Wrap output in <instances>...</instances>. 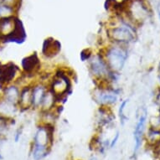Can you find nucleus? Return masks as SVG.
Wrapping results in <instances>:
<instances>
[{"instance_id":"1","label":"nucleus","mask_w":160,"mask_h":160,"mask_svg":"<svg viewBox=\"0 0 160 160\" xmlns=\"http://www.w3.org/2000/svg\"><path fill=\"white\" fill-rule=\"evenodd\" d=\"M105 59L108 66L113 73L119 74L128 59L127 45L110 43L103 46L99 51Z\"/></svg>"},{"instance_id":"2","label":"nucleus","mask_w":160,"mask_h":160,"mask_svg":"<svg viewBox=\"0 0 160 160\" xmlns=\"http://www.w3.org/2000/svg\"><path fill=\"white\" fill-rule=\"evenodd\" d=\"M72 76L73 74H70L68 70L66 71L61 68L58 69L52 75L48 88L55 96L59 105H62V101L67 99L69 95L71 94L72 89Z\"/></svg>"},{"instance_id":"3","label":"nucleus","mask_w":160,"mask_h":160,"mask_svg":"<svg viewBox=\"0 0 160 160\" xmlns=\"http://www.w3.org/2000/svg\"><path fill=\"white\" fill-rule=\"evenodd\" d=\"M106 34L108 42L128 45L133 41L136 34L133 27L122 21V24H114L107 27Z\"/></svg>"},{"instance_id":"4","label":"nucleus","mask_w":160,"mask_h":160,"mask_svg":"<svg viewBox=\"0 0 160 160\" xmlns=\"http://www.w3.org/2000/svg\"><path fill=\"white\" fill-rule=\"evenodd\" d=\"M22 74L21 68L13 62L0 64V90L8 85L16 83Z\"/></svg>"},{"instance_id":"5","label":"nucleus","mask_w":160,"mask_h":160,"mask_svg":"<svg viewBox=\"0 0 160 160\" xmlns=\"http://www.w3.org/2000/svg\"><path fill=\"white\" fill-rule=\"evenodd\" d=\"M54 131L53 124H40L34 134L33 145L51 149L54 142Z\"/></svg>"},{"instance_id":"6","label":"nucleus","mask_w":160,"mask_h":160,"mask_svg":"<svg viewBox=\"0 0 160 160\" xmlns=\"http://www.w3.org/2000/svg\"><path fill=\"white\" fill-rule=\"evenodd\" d=\"M119 93L114 87L98 88L96 87L93 92V99L99 106L112 107L118 101Z\"/></svg>"},{"instance_id":"7","label":"nucleus","mask_w":160,"mask_h":160,"mask_svg":"<svg viewBox=\"0 0 160 160\" xmlns=\"http://www.w3.org/2000/svg\"><path fill=\"white\" fill-rule=\"evenodd\" d=\"M20 21L16 16L0 18V43H9Z\"/></svg>"},{"instance_id":"8","label":"nucleus","mask_w":160,"mask_h":160,"mask_svg":"<svg viewBox=\"0 0 160 160\" xmlns=\"http://www.w3.org/2000/svg\"><path fill=\"white\" fill-rule=\"evenodd\" d=\"M42 64L40 61L39 55L36 52L32 53L23 58L21 61L22 72L26 76L34 78L37 75L41 72Z\"/></svg>"},{"instance_id":"9","label":"nucleus","mask_w":160,"mask_h":160,"mask_svg":"<svg viewBox=\"0 0 160 160\" xmlns=\"http://www.w3.org/2000/svg\"><path fill=\"white\" fill-rule=\"evenodd\" d=\"M61 51V42L53 37H49L44 40L41 48V54L44 57L52 59L57 56Z\"/></svg>"},{"instance_id":"10","label":"nucleus","mask_w":160,"mask_h":160,"mask_svg":"<svg viewBox=\"0 0 160 160\" xmlns=\"http://www.w3.org/2000/svg\"><path fill=\"white\" fill-rule=\"evenodd\" d=\"M48 91V85L36 82L32 85V109H39L45 95Z\"/></svg>"},{"instance_id":"11","label":"nucleus","mask_w":160,"mask_h":160,"mask_svg":"<svg viewBox=\"0 0 160 160\" xmlns=\"http://www.w3.org/2000/svg\"><path fill=\"white\" fill-rule=\"evenodd\" d=\"M32 85L21 87L18 107L19 111H29L32 109Z\"/></svg>"},{"instance_id":"12","label":"nucleus","mask_w":160,"mask_h":160,"mask_svg":"<svg viewBox=\"0 0 160 160\" xmlns=\"http://www.w3.org/2000/svg\"><path fill=\"white\" fill-rule=\"evenodd\" d=\"M18 112L20 111L17 104L8 102L0 95V116L14 120V118Z\"/></svg>"},{"instance_id":"13","label":"nucleus","mask_w":160,"mask_h":160,"mask_svg":"<svg viewBox=\"0 0 160 160\" xmlns=\"http://www.w3.org/2000/svg\"><path fill=\"white\" fill-rule=\"evenodd\" d=\"M20 91L21 87L16 83L8 85L5 87H3L1 90V97H3L10 102H13L14 104L18 105V100H19V96H20Z\"/></svg>"},{"instance_id":"14","label":"nucleus","mask_w":160,"mask_h":160,"mask_svg":"<svg viewBox=\"0 0 160 160\" xmlns=\"http://www.w3.org/2000/svg\"><path fill=\"white\" fill-rule=\"evenodd\" d=\"M146 120H147V114H146V112H143L140 116L138 121V123H137L135 129H134L133 136L134 140H135L134 154H136V152L138 151L139 148H140L141 143H142V135H143V132H144Z\"/></svg>"},{"instance_id":"15","label":"nucleus","mask_w":160,"mask_h":160,"mask_svg":"<svg viewBox=\"0 0 160 160\" xmlns=\"http://www.w3.org/2000/svg\"><path fill=\"white\" fill-rule=\"evenodd\" d=\"M59 105L55 96L52 93V92L48 88V91L45 95V97L42 101V103L39 107V112H49L54 110Z\"/></svg>"},{"instance_id":"16","label":"nucleus","mask_w":160,"mask_h":160,"mask_svg":"<svg viewBox=\"0 0 160 160\" xmlns=\"http://www.w3.org/2000/svg\"><path fill=\"white\" fill-rule=\"evenodd\" d=\"M50 152V149L44 147L33 145L31 148V154L34 160H41L45 158Z\"/></svg>"},{"instance_id":"17","label":"nucleus","mask_w":160,"mask_h":160,"mask_svg":"<svg viewBox=\"0 0 160 160\" xmlns=\"http://www.w3.org/2000/svg\"><path fill=\"white\" fill-rule=\"evenodd\" d=\"M13 121L14 120L8 119V118H3L2 116H0V138H6L11 125L13 123Z\"/></svg>"},{"instance_id":"18","label":"nucleus","mask_w":160,"mask_h":160,"mask_svg":"<svg viewBox=\"0 0 160 160\" xmlns=\"http://www.w3.org/2000/svg\"><path fill=\"white\" fill-rule=\"evenodd\" d=\"M15 11V9L8 6L0 3V18H8V17L15 16L14 15Z\"/></svg>"},{"instance_id":"19","label":"nucleus","mask_w":160,"mask_h":160,"mask_svg":"<svg viewBox=\"0 0 160 160\" xmlns=\"http://www.w3.org/2000/svg\"><path fill=\"white\" fill-rule=\"evenodd\" d=\"M93 50L91 48H87L82 50L81 54H80V57L82 61H88L91 59L92 55H93Z\"/></svg>"},{"instance_id":"20","label":"nucleus","mask_w":160,"mask_h":160,"mask_svg":"<svg viewBox=\"0 0 160 160\" xmlns=\"http://www.w3.org/2000/svg\"><path fill=\"white\" fill-rule=\"evenodd\" d=\"M128 103V100H125L122 102L121 103L120 105V108H119V117H120V120H121L122 124H124L125 121L127 120V117L124 114V110L126 108L127 104Z\"/></svg>"},{"instance_id":"21","label":"nucleus","mask_w":160,"mask_h":160,"mask_svg":"<svg viewBox=\"0 0 160 160\" xmlns=\"http://www.w3.org/2000/svg\"><path fill=\"white\" fill-rule=\"evenodd\" d=\"M118 138H119V133H118V132H117L115 138H113L112 141H111V142H110V148H113V147H114V146H115L116 142H117V141H118Z\"/></svg>"},{"instance_id":"22","label":"nucleus","mask_w":160,"mask_h":160,"mask_svg":"<svg viewBox=\"0 0 160 160\" xmlns=\"http://www.w3.org/2000/svg\"><path fill=\"white\" fill-rule=\"evenodd\" d=\"M156 103H157L158 105L159 106V108H160V90L158 92L157 95H156Z\"/></svg>"},{"instance_id":"23","label":"nucleus","mask_w":160,"mask_h":160,"mask_svg":"<svg viewBox=\"0 0 160 160\" xmlns=\"http://www.w3.org/2000/svg\"><path fill=\"white\" fill-rule=\"evenodd\" d=\"M20 136H21V131H20V129H18V131L16 132V134H15V141L16 142H18V139H19V138H20Z\"/></svg>"},{"instance_id":"24","label":"nucleus","mask_w":160,"mask_h":160,"mask_svg":"<svg viewBox=\"0 0 160 160\" xmlns=\"http://www.w3.org/2000/svg\"><path fill=\"white\" fill-rule=\"evenodd\" d=\"M89 160H97V158L96 157H92V158H91Z\"/></svg>"},{"instance_id":"25","label":"nucleus","mask_w":160,"mask_h":160,"mask_svg":"<svg viewBox=\"0 0 160 160\" xmlns=\"http://www.w3.org/2000/svg\"><path fill=\"white\" fill-rule=\"evenodd\" d=\"M158 72H159V74H160V63H159V65H158Z\"/></svg>"},{"instance_id":"26","label":"nucleus","mask_w":160,"mask_h":160,"mask_svg":"<svg viewBox=\"0 0 160 160\" xmlns=\"http://www.w3.org/2000/svg\"><path fill=\"white\" fill-rule=\"evenodd\" d=\"M159 83H160V76H159Z\"/></svg>"}]
</instances>
